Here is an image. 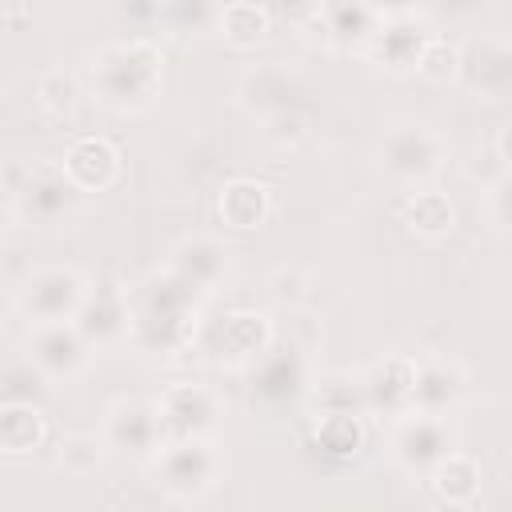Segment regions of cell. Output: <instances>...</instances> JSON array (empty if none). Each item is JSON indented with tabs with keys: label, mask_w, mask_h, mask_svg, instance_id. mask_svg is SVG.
<instances>
[{
	"label": "cell",
	"mask_w": 512,
	"mask_h": 512,
	"mask_svg": "<svg viewBox=\"0 0 512 512\" xmlns=\"http://www.w3.org/2000/svg\"><path fill=\"white\" fill-rule=\"evenodd\" d=\"M88 92L116 116L148 112L164 92V52L148 36H120L84 56Z\"/></svg>",
	"instance_id": "6da1fadb"
},
{
	"label": "cell",
	"mask_w": 512,
	"mask_h": 512,
	"mask_svg": "<svg viewBox=\"0 0 512 512\" xmlns=\"http://www.w3.org/2000/svg\"><path fill=\"white\" fill-rule=\"evenodd\" d=\"M196 296L200 292L188 288L168 268L156 272L132 296V328H128V336L152 356L180 352L196 332Z\"/></svg>",
	"instance_id": "7a4b0ae2"
},
{
	"label": "cell",
	"mask_w": 512,
	"mask_h": 512,
	"mask_svg": "<svg viewBox=\"0 0 512 512\" xmlns=\"http://www.w3.org/2000/svg\"><path fill=\"white\" fill-rule=\"evenodd\" d=\"M228 472V456L220 448L216 436H200V440H168L160 448V456L152 460V476L156 488L168 500L180 504H196L208 492H216V484Z\"/></svg>",
	"instance_id": "3957f363"
},
{
	"label": "cell",
	"mask_w": 512,
	"mask_h": 512,
	"mask_svg": "<svg viewBox=\"0 0 512 512\" xmlns=\"http://www.w3.org/2000/svg\"><path fill=\"white\" fill-rule=\"evenodd\" d=\"M88 276L72 264H48L36 268L20 288H16V312L28 320V328L40 324H72L80 308L88 304Z\"/></svg>",
	"instance_id": "277c9868"
},
{
	"label": "cell",
	"mask_w": 512,
	"mask_h": 512,
	"mask_svg": "<svg viewBox=\"0 0 512 512\" xmlns=\"http://www.w3.org/2000/svg\"><path fill=\"white\" fill-rule=\"evenodd\" d=\"M444 140L432 124L424 120H408V124H396L384 132L380 140V168L396 180V184H412V188H424L440 168H444Z\"/></svg>",
	"instance_id": "5b68a950"
},
{
	"label": "cell",
	"mask_w": 512,
	"mask_h": 512,
	"mask_svg": "<svg viewBox=\"0 0 512 512\" xmlns=\"http://www.w3.org/2000/svg\"><path fill=\"white\" fill-rule=\"evenodd\" d=\"M100 436L112 452L128 456V460H156L160 448L168 444L164 432V416H160V400L152 396H120L108 404Z\"/></svg>",
	"instance_id": "8992f818"
},
{
	"label": "cell",
	"mask_w": 512,
	"mask_h": 512,
	"mask_svg": "<svg viewBox=\"0 0 512 512\" xmlns=\"http://www.w3.org/2000/svg\"><path fill=\"white\" fill-rule=\"evenodd\" d=\"M388 452H392V464L404 472V476H416V480H428L432 468L456 452V428L448 416H404L392 424V440H388Z\"/></svg>",
	"instance_id": "52a82bcc"
},
{
	"label": "cell",
	"mask_w": 512,
	"mask_h": 512,
	"mask_svg": "<svg viewBox=\"0 0 512 512\" xmlns=\"http://www.w3.org/2000/svg\"><path fill=\"white\" fill-rule=\"evenodd\" d=\"M432 28L428 16L416 8H384V24L368 44V60L380 64L388 76H412L420 72V60L432 44Z\"/></svg>",
	"instance_id": "ba28073f"
},
{
	"label": "cell",
	"mask_w": 512,
	"mask_h": 512,
	"mask_svg": "<svg viewBox=\"0 0 512 512\" xmlns=\"http://www.w3.org/2000/svg\"><path fill=\"white\" fill-rule=\"evenodd\" d=\"M276 328L260 308H232L208 332V356L224 368H252L272 352Z\"/></svg>",
	"instance_id": "9c48e42d"
},
{
	"label": "cell",
	"mask_w": 512,
	"mask_h": 512,
	"mask_svg": "<svg viewBox=\"0 0 512 512\" xmlns=\"http://www.w3.org/2000/svg\"><path fill=\"white\" fill-rule=\"evenodd\" d=\"M92 344L84 340V332L72 324H40L28 328V360L36 364V372H44L48 380H72L92 364Z\"/></svg>",
	"instance_id": "30bf717a"
},
{
	"label": "cell",
	"mask_w": 512,
	"mask_h": 512,
	"mask_svg": "<svg viewBox=\"0 0 512 512\" xmlns=\"http://www.w3.org/2000/svg\"><path fill=\"white\" fill-rule=\"evenodd\" d=\"M160 416L168 440H200L216 436L220 424V396L208 384H172L160 396Z\"/></svg>",
	"instance_id": "8fae6325"
},
{
	"label": "cell",
	"mask_w": 512,
	"mask_h": 512,
	"mask_svg": "<svg viewBox=\"0 0 512 512\" xmlns=\"http://www.w3.org/2000/svg\"><path fill=\"white\" fill-rule=\"evenodd\" d=\"M364 408L388 420H404L412 416V396H416V356L392 352L384 360H376L364 376Z\"/></svg>",
	"instance_id": "7c38bea8"
},
{
	"label": "cell",
	"mask_w": 512,
	"mask_h": 512,
	"mask_svg": "<svg viewBox=\"0 0 512 512\" xmlns=\"http://www.w3.org/2000/svg\"><path fill=\"white\" fill-rule=\"evenodd\" d=\"M60 172L76 192H108L124 172V156L108 136H76L64 148Z\"/></svg>",
	"instance_id": "4fadbf2b"
},
{
	"label": "cell",
	"mask_w": 512,
	"mask_h": 512,
	"mask_svg": "<svg viewBox=\"0 0 512 512\" xmlns=\"http://www.w3.org/2000/svg\"><path fill=\"white\" fill-rule=\"evenodd\" d=\"M468 392V372L452 356H424L416 360V396L412 412L420 416H452Z\"/></svg>",
	"instance_id": "5bb4252c"
},
{
	"label": "cell",
	"mask_w": 512,
	"mask_h": 512,
	"mask_svg": "<svg viewBox=\"0 0 512 512\" xmlns=\"http://www.w3.org/2000/svg\"><path fill=\"white\" fill-rule=\"evenodd\" d=\"M456 80L480 96L512 92V44L492 40V36L460 44V76Z\"/></svg>",
	"instance_id": "9a60e30c"
},
{
	"label": "cell",
	"mask_w": 512,
	"mask_h": 512,
	"mask_svg": "<svg viewBox=\"0 0 512 512\" xmlns=\"http://www.w3.org/2000/svg\"><path fill=\"white\" fill-rule=\"evenodd\" d=\"M316 16L324 24V36L336 48H356V52H368L372 36L384 24V8L364 4V0H328V4H320Z\"/></svg>",
	"instance_id": "2e32d148"
},
{
	"label": "cell",
	"mask_w": 512,
	"mask_h": 512,
	"mask_svg": "<svg viewBox=\"0 0 512 512\" xmlns=\"http://www.w3.org/2000/svg\"><path fill=\"white\" fill-rule=\"evenodd\" d=\"M76 328L84 332V340L92 348H104V344L128 336V328H132V300L120 288L100 284V288L88 292V304L80 308Z\"/></svg>",
	"instance_id": "e0dca14e"
},
{
	"label": "cell",
	"mask_w": 512,
	"mask_h": 512,
	"mask_svg": "<svg viewBox=\"0 0 512 512\" xmlns=\"http://www.w3.org/2000/svg\"><path fill=\"white\" fill-rule=\"evenodd\" d=\"M308 388V364L296 348H272L260 364H252V396L264 404H288L304 396Z\"/></svg>",
	"instance_id": "ac0fdd59"
},
{
	"label": "cell",
	"mask_w": 512,
	"mask_h": 512,
	"mask_svg": "<svg viewBox=\"0 0 512 512\" xmlns=\"http://www.w3.org/2000/svg\"><path fill=\"white\" fill-rule=\"evenodd\" d=\"M72 196H76V188L68 184V176L60 168H36V172H28V180L16 192H8V200L36 224L60 220L72 208Z\"/></svg>",
	"instance_id": "d6986e66"
},
{
	"label": "cell",
	"mask_w": 512,
	"mask_h": 512,
	"mask_svg": "<svg viewBox=\"0 0 512 512\" xmlns=\"http://www.w3.org/2000/svg\"><path fill=\"white\" fill-rule=\"evenodd\" d=\"M224 268H228V248H224L216 236H188V240H180V244L172 248V256H168V272L180 276V280H184L188 288H196V292L216 288L220 276H224Z\"/></svg>",
	"instance_id": "ffe728a7"
},
{
	"label": "cell",
	"mask_w": 512,
	"mask_h": 512,
	"mask_svg": "<svg viewBox=\"0 0 512 512\" xmlns=\"http://www.w3.org/2000/svg\"><path fill=\"white\" fill-rule=\"evenodd\" d=\"M216 212L228 228L252 232L272 216V192H268V184H260L252 176H232L216 196Z\"/></svg>",
	"instance_id": "44dd1931"
},
{
	"label": "cell",
	"mask_w": 512,
	"mask_h": 512,
	"mask_svg": "<svg viewBox=\"0 0 512 512\" xmlns=\"http://www.w3.org/2000/svg\"><path fill=\"white\" fill-rule=\"evenodd\" d=\"M480 460L472 456V452H448L436 468H432V476H428V484H432V492H436V500L440 504H448V508H468V504H476L480 500Z\"/></svg>",
	"instance_id": "7402d4cb"
},
{
	"label": "cell",
	"mask_w": 512,
	"mask_h": 512,
	"mask_svg": "<svg viewBox=\"0 0 512 512\" xmlns=\"http://www.w3.org/2000/svg\"><path fill=\"white\" fill-rule=\"evenodd\" d=\"M48 440V416L28 400L0 404V452L4 456H32Z\"/></svg>",
	"instance_id": "603a6c76"
},
{
	"label": "cell",
	"mask_w": 512,
	"mask_h": 512,
	"mask_svg": "<svg viewBox=\"0 0 512 512\" xmlns=\"http://www.w3.org/2000/svg\"><path fill=\"white\" fill-rule=\"evenodd\" d=\"M400 220H404V228H408L412 236H420V240H444V236H452V228H456V204H452L440 188H416V192L404 200Z\"/></svg>",
	"instance_id": "cb8c5ba5"
},
{
	"label": "cell",
	"mask_w": 512,
	"mask_h": 512,
	"mask_svg": "<svg viewBox=\"0 0 512 512\" xmlns=\"http://www.w3.org/2000/svg\"><path fill=\"white\" fill-rule=\"evenodd\" d=\"M312 448L324 460H332V464L356 460L360 448H364V420H360V412H320V420L312 428Z\"/></svg>",
	"instance_id": "d4e9b609"
},
{
	"label": "cell",
	"mask_w": 512,
	"mask_h": 512,
	"mask_svg": "<svg viewBox=\"0 0 512 512\" xmlns=\"http://www.w3.org/2000/svg\"><path fill=\"white\" fill-rule=\"evenodd\" d=\"M272 28V12L256 0H232L216 12V32L232 44V48H256Z\"/></svg>",
	"instance_id": "484cf974"
},
{
	"label": "cell",
	"mask_w": 512,
	"mask_h": 512,
	"mask_svg": "<svg viewBox=\"0 0 512 512\" xmlns=\"http://www.w3.org/2000/svg\"><path fill=\"white\" fill-rule=\"evenodd\" d=\"M104 452H108L104 436L80 432V436H68V440L60 444V452H56V464H60L68 476H88V472H96V468H100Z\"/></svg>",
	"instance_id": "4316f807"
},
{
	"label": "cell",
	"mask_w": 512,
	"mask_h": 512,
	"mask_svg": "<svg viewBox=\"0 0 512 512\" xmlns=\"http://www.w3.org/2000/svg\"><path fill=\"white\" fill-rule=\"evenodd\" d=\"M76 96H80L76 80H72L68 72H60V68H52V72H44V76L36 80V104H40L48 116H68V112L76 108Z\"/></svg>",
	"instance_id": "83f0119b"
},
{
	"label": "cell",
	"mask_w": 512,
	"mask_h": 512,
	"mask_svg": "<svg viewBox=\"0 0 512 512\" xmlns=\"http://www.w3.org/2000/svg\"><path fill=\"white\" fill-rule=\"evenodd\" d=\"M420 76L444 84V80H456L460 76V44L444 40V36H432L424 60H420Z\"/></svg>",
	"instance_id": "f1b7e54d"
},
{
	"label": "cell",
	"mask_w": 512,
	"mask_h": 512,
	"mask_svg": "<svg viewBox=\"0 0 512 512\" xmlns=\"http://www.w3.org/2000/svg\"><path fill=\"white\" fill-rule=\"evenodd\" d=\"M316 404H320V412H360L364 408V384L336 376V380L316 388Z\"/></svg>",
	"instance_id": "f546056e"
},
{
	"label": "cell",
	"mask_w": 512,
	"mask_h": 512,
	"mask_svg": "<svg viewBox=\"0 0 512 512\" xmlns=\"http://www.w3.org/2000/svg\"><path fill=\"white\" fill-rule=\"evenodd\" d=\"M264 132H268L276 144H296V140L304 136V116H296V112H288V108H284V112H272Z\"/></svg>",
	"instance_id": "4dcf8cb0"
},
{
	"label": "cell",
	"mask_w": 512,
	"mask_h": 512,
	"mask_svg": "<svg viewBox=\"0 0 512 512\" xmlns=\"http://www.w3.org/2000/svg\"><path fill=\"white\" fill-rule=\"evenodd\" d=\"M488 208H492L496 224L512 232V172H508V176H500V180L492 184V192H488Z\"/></svg>",
	"instance_id": "1f68e13d"
},
{
	"label": "cell",
	"mask_w": 512,
	"mask_h": 512,
	"mask_svg": "<svg viewBox=\"0 0 512 512\" xmlns=\"http://www.w3.org/2000/svg\"><path fill=\"white\" fill-rule=\"evenodd\" d=\"M300 284H304V276H300V272H276V276H272V296H276V300H284V304H296V300L304 296V288H300Z\"/></svg>",
	"instance_id": "d6a6232c"
},
{
	"label": "cell",
	"mask_w": 512,
	"mask_h": 512,
	"mask_svg": "<svg viewBox=\"0 0 512 512\" xmlns=\"http://www.w3.org/2000/svg\"><path fill=\"white\" fill-rule=\"evenodd\" d=\"M500 152H504V160L512 164V128H504V132H500Z\"/></svg>",
	"instance_id": "836d02e7"
}]
</instances>
